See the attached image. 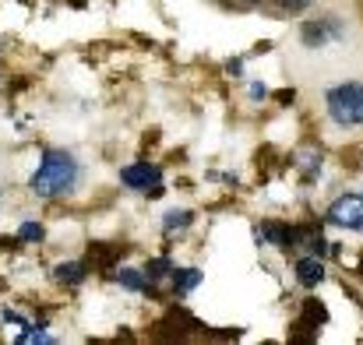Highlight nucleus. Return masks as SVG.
Instances as JSON below:
<instances>
[{
	"instance_id": "nucleus-1",
	"label": "nucleus",
	"mask_w": 363,
	"mask_h": 345,
	"mask_svg": "<svg viewBox=\"0 0 363 345\" xmlns=\"http://www.w3.org/2000/svg\"><path fill=\"white\" fill-rule=\"evenodd\" d=\"M78 183V162L67 152H46L35 176H32V191L39 198H60Z\"/></svg>"
},
{
	"instance_id": "nucleus-2",
	"label": "nucleus",
	"mask_w": 363,
	"mask_h": 345,
	"mask_svg": "<svg viewBox=\"0 0 363 345\" xmlns=\"http://www.w3.org/2000/svg\"><path fill=\"white\" fill-rule=\"evenodd\" d=\"M325 103H328V116L335 123H342V127L363 123V81H342V85L328 89Z\"/></svg>"
},
{
	"instance_id": "nucleus-3",
	"label": "nucleus",
	"mask_w": 363,
	"mask_h": 345,
	"mask_svg": "<svg viewBox=\"0 0 363 345\" xmlns=\"http://www.w3.org/2000/svg\"><path fill=\"white\" fill-rule=\"evenodd\" d=\"M325 219L339 230H357L363 232V194H346L339 201H332V208L325 212Z\"/></svg>"
},
{
	"instance_id": "nucleus-4",
	"label": "nucleus",
	"mask_w": 363,
	"mask_h": 345,
	"mask_svg": "<svg viewBox=\"0 0 363 345\" xmlns=\"http://www.w3.org/2000/svg\"><path fill=\"white\" fill-rule=\"evenodd\" d=\"M121 180L130 187V191H145V194H159V180L162 173L152 166V162H134L121 173Z\"/></svg>"
},
{
	"instance_id": "nucleus-5",
	"label": "nucleus",
	"mask_w": 363,
	"mask_h": 345,
	"mask_svg": "<svg viewBox=\"0 0 363 345\" xmlns=\"http://www.w3.org/2000/svg\"><path fill=\"white\" fill-rule=\"evenodd\" d=\"M293 275H296V282L300 285H321L325 282V261L321 257H300L296 264H293Z\"/></svg>"
},
{
	"instance_id": "nucleus-6",
	"label": "nucleus",
	"mask_w": 363,
	"mask_h": 345,
	"mask_svg": "<svg viewBox=\"0 0 363 345\" xmlns=\"http://www.w3.org/2000/svg\"><path fill=\"white\" fill-rule=\"evenodd\" d=\"M198 282H201V271H194V268H187V271H177V278H173L177 293H191Z\"/></svg>"
},
{
	"instance_id": "nucleus-7",
	"label": "nucleus",
	"mask_w": 363,
	"mask_h": 345,
	"mask_svg": "<svg viewBox=\"0 0 363 345\" xmlns=\"http://www.w3.org/2000/svg\"><path fill=\"white\" fill-rule=\"evenodd\" d=\"M85 278V264H60L57 268V282H82Z\"/></svg>"
},
{
	"instance_id": "nucleus-8",
	"label": "nucleus",
	"mask_w": 363,
	"mask_h": 345,
	"mask_svg": "<svg viewBox=\"0 0 363 345\" xmlns=\"http://www.w3.org/2000/svg\"><path fill=\"white\" fill-rule=\"evenodd\" d=\"M117 278H121V285H127V289H134V293H145V289H148V285H145V278H141L138 271H130V268H123V271L117 275Z\"/></svg>"
},
{
	"instance_id": "nucleus-9",
	"label": "nucleus",
	"mask_w": 363,
	"mask_h": 345,
	"mask_svg": "<svg viewBox=\"0 0 363 345\" xmlns=\"http://www.w3.org/2000/svg\"><path fill=\"white\" fill-rule=\"evenodd\" d=\"M18 239H21V243H39V239H43V226H39V222H25V226L18 230Z\"/></svg>"
},
{
	"instance_id": "nucleus-10",
	"label": "nucleus",
	"mask_w": 363,
	"mask_h": 345,
	"mask_svg": "<svg viewBox=\"0 0 363 345\" xmlns=\"http://www.w3.org/2000/svg\"><path fill=\"white\" fill-rule=\"evenodd\" d=\"M187 222H191V212H169L166 230H180V226H187Z\"/></svg>"
},
{
	"instance_id": "nucleus-11",
	"label": "nucleus",
	"mask_w": 363,
	"mask_h": 345,
	"mask_svg": "<svg viewBox=\"0 0 363 345\" xmlns=\"http://www.w3.org/2000/svg\"><path fill=\"white\" fill-rule=\"evenodd\" d=\"M148 275H152V278H166V275H169V261H166V257L152 261V264H148Z\"/></svg>"
},
{
	"instance_id": "nucleus-12",
	"label": "nucleus",
	"mask_w": 363,
	"mask_h": 345,
	"mask_svg": "<svg viewBox=\"0 0 363 345\" xmlns=\"http://www.w3.org/2000/svg\"><path fill=\"white\" fill-rule=\"evenodd\" d=\"M282 4H286V7H289V11H300V7H307V4H311V0H282Z\"/></svg>"
}]
</instances>
